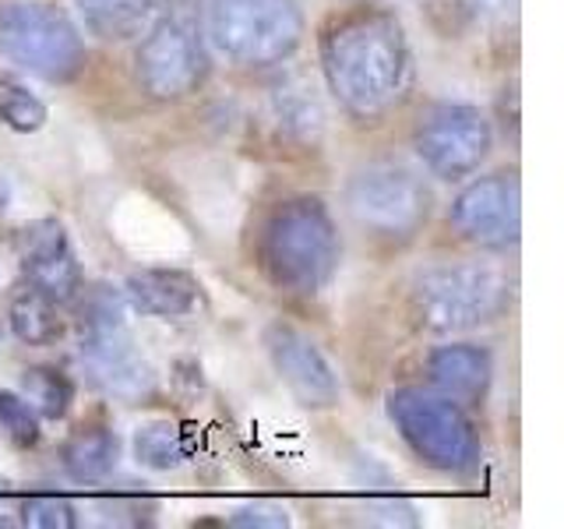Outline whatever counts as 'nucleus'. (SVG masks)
Returning <instances> with one entry per match:
<instances>
[{"label":"nucleus","instance_id":"obj_12","mask_svg":"<svg viewBox=\"0 0 564 529\" xmlns=\"http://www.w3.org/2000/svg\"><path fill=\"white\" fill-rule=\"evenodd\" d=\"M18 264L29 287L46 293L57 304H70L82 293V264L64 223L57 219H35L18 229L14 240Z\"/></svg>","mask_w":564,"mask_h":529},{"label":"nucleus","instance_id":"obj_22","mask_svg":"<svg viewBox=\"0 0 564 529\" xmlns=\"http://www.w3.org/2000/svg\"><path fill=\"white\" fill-rule=\"evenodd\" d=\"M18 516H22V522L32 529H75L78 526L75 505H70L57 490L29 494V498L22 501V508H18Z\"/></svg>","mask_w":564,"mask_h":529},{"label":"nucleus","instance_id":"obj_8","mask_svg":"<svg viewBox=\"0 0 564 529\" xmlns=\"http://www.w3.org/2000/svg\"><path fill=\"white\" fill-rule=\"evenodd\" d=\"M82 360L110 396L141 399L152 392L155 375L134 349L123 317V300L110 287L88 290L82 300Z\"/></svg>","mask_w":564,"mask_h":529},{"label":"nucleus","instance_id":"obj_9","mask_svg":"<svg viewBox=\"0 0 564 529\" xmlns=\"http://www.w3.org/2000/svg\"><path fill=\"white\" fill-rule=\"evenodd\" d=\"M346 208L370 234L410 240L431 219V191L399 163H370L349 176Z\"/></svg>","mask_w":564,"mask_h":529},{"label":"nucleus","instance_id":"obj_5","mask_svg":"<svg viewBox=\"0 0 564 529\" xmlns=\"http://www.w3.org/2000/svg\"><path fill=\"white\" fill-rule=\"evenodd\" d=\"M508 279L480 261L437 264L423 272L413 287V311L420 325L437 335H455L490 325L508 311Z\"/></svg>","mask_w":564,"mask_h":529},{"label":"nucleus","instance_id":"obj_11","mask_svg":"<svg viewBox=\"0 0 564 529\" xmlns=\"http://www.w3.org/2000/svg\"><path fill=\"white\" fill-rule=\"evenodd\" d=\"M452 229L463 240L490 251L519 244L522 234V184L516 170L487 173L480 181L458 191L448 212Z\"/></svg>","mask_w":564,"mask_h":529},{"label":"nucleus","instance_id":"obj_6","mask_svg":"<svg viewBox=\"0 0 564 529\" xmlns=\"http://www.w3.org/2000/svg\"><path fill=\"white\" fill-rule=\"evenodd\" d=\"M0 53L43 82H75L85 67V43L75 22L43 0H18L0 11Z\"/></svg>","mask_w":564,"mask_h":529},{"label":"nucleus","instance_id":"obj_23","mask_svg":"<svg viewBox=\"0 0 564 529\" xmlns=\"http://www.w3.org/2000/svg\"><path fill=\"white\" fill-rule=\"evenodd\" d=\"M0 434H4L14 449H32L40 445V413L18 396V392H0Z\"/></svg>","mask_w":564,"mask_h":529},{"label":"nucleus","instance_id":"obj_1","mask_svg":"<svg viewBox=\"0 0 564 529\" xmlns=\"http://www.w3.org/2000/svg\"><path fill=\"white\" fill-rule=\"evenodd\" d=\"M317 61L328 93L357 120L384 117L413 75L402 18L381 4H352L332 14L317 35Z\"/></svg>","mask_w":564,"mask_h":529},{"label":"nucleus","instance_id":"obj_19","mask_svg":"<svg viewBox=\"0 0 564 529\" xmlns=\"http://www.w3.org/2000/svg\"><path fill=\"white\" fill-rule=\"evenodd\" d=\"M187 452H191L187 434L170 420H152L145 428H138L134 434V458L145 469H155V473L176 469L187 458Z\"/></svg>","mask_w":564,"mask_h":529},{"label":"nucleus","instance_id":"obj_4","mask_svg":"<svg viewBox=\"0 0 564 529\" xmlns=\"http://www.w3.org/2000/svg\"><path fill=\"white\" fill-rule=\"evenodd\" d=\"M212 53L205 40V25L194 0H176L166 14L141 35L134 75L138 85L159 102H176L198 93L208 78Z\"/></svg>","mask_w":564,"mask_h":529},{"label":"nucleus","instance_id":"obj_20","mask_svg":"<svg viewBox=\"0 0 564 529\" xmlns=\"http://www.w3.org/2000/svg\"><path fill=\"white\" fill-rule=\"evenodd\" d=\"M22 396L35 413L46 420H64L75 402V385L57 367H25L22 370Z\"/></svg>","mask_w":564,"mask_h":529},{"label":"nucleus","instance_id":"obj_24","mask_svg":"<svg viewBox=\"0 0 564 529\" xmlns=\"http://www.w3.org/2000/svg\"><path fill=\"white\" fill-rule=\"evenodd\" d=\"M229 526H237V529H286L290 511L275 501H251V505H243L229 516Z\"/></svg>","mask_w":564,"mask_h":529},{"label":"nucleus","instance_id":"obj_16","mask_svg":"<svg viewBox=\"0 0 564 529\" xmlns=\"http://www.w3.org/2000/svg\"><path fill=\"white\" fill-rule=\"evenodd\" d=\"M173 0H75L82 25L102 43H131L141 40Z\"/></svg>","mask_w":564,"mask_h":529},{"label":"nucleus","instance_id":"obj_21","mask_svg":"<svg viewBox=\"0 0 564 529\" xmlns=\"http://www.w3.org/2000/svg\"><path fill=\"white\" fill-rule=\"evenodd\" d=\"M0 120L18 134H35L50 120V110L22 78L0 75Z\"/></svg>","mask_w":564,"mask_h":529},{"label":"nucleus","instance_id":"obj_13","mask_svg":"<svg viewBox=\"0 0 564 529\" xmlns=\"http://www.w3.org/2000/svg\"><path fill=\"white\" fill-rule=\"evenodd\" d=\"M264 349H269L275 375L300 406H307V410H332L339 402V378H335L328 357L317 349L311 335L275 322L264 332Z\"/></svg>","mask_w":564,"mask_h":529},{"label":"nucleus","instance_id":"obj_3","mask_svg":"<svg viewBox=\"0 0 564 529\" xmlns=\"http://www.w3.org/2000/svg\"><path fill=\"white\" fill-rule=\"evenodd\" d=\"M208 46L237 67H275L304 43L300 0H208Z\"/></svg>","mask_w":564,"mask_h":529},{"label":"nucleus","instance_id":"obj_10","mask_svg":"<svg viewBox=\"0 0 564 529\" xmlns=\"http://www.w3.org/2000/svg\"><path fill=\"white\" fill-rule=\"evenodd\" d=\"M494 131L480 106L434 102L413 131V149L437 181H463L490 155Z\"/></svg>","mask_w":564,"mask_h":529},{"label":"nucleus","instance_id":"obj_2","mask_svg":"<svg viewBox=\"0 0 564 529\" xmlns=\"http://www.w3.org/2000/svg\"><path fill=\"white\" fill-rule=\"evenodd\" d=\"M258 261L264 279L290 296H317L339 269V229L322 198L279 202L261 223Z\"/></svg>","mask_w":564,"mask_h":529},{"label":"nucleus","instance_id":"obj_17","mask_svg":"<svg viewBox=\"0 0 564 529\" xmlns=\"http://www.w3.org/2000/svg\"><path fill=\"white\" fill-rule=\"evenodd\" d=\"M120 455V438L106 428H82L75 431L61 449V463L70 481L78 484H96L106 481L117 466Z\"/></svg>","mask_w":564,"mask_h":529},{"label":"nucleus","instance_id":"obj_18","mask_svg":"<svg viewBox=\"0 0 564 529\" xmlns=\"http://www.w3.org/2000/svg\"><path fill=\"white\" fill-rule=\"evenodd\" d=\"M8 325L11 335L25 346H53L64 335L61 304L40 293L35 287H25L11 296L8 304Z\"/></svg>","mask_w":564,"mask_h":529},{"label":"nucleus","instance_id":"obj_14","mask_svg":"<svg viewBox=\"0 0 564 529\" xmlns=\"http://www.w3.org/2000/svg\"><path fill=\"white\" fill-rule=\"evenodd\" d=\"M123 300L145 317L176 322L198 311L202 287L184 269H141L123 279Z\"/></svg>","mask_w":564,"mask_h":529},{"label":"nucleus","instance_id":"obj_15","mask_svg":"<svg viewBox=\"0 0 564 529\" xmlns=\"http://www.w3.org/2000/svg\"><path fill=\"white\" fill-rule=\"evenodd\" d=\"M490 353L473 343L437 346L427 357V378L441 396L458 406H480L490 388Z\"/></svg>","mask_w":564,"mask_h":529},{"label":"nucleus","instance_id":"obj_25","mask_svg":"<svg viewBox=\"0 0 564 529\" xmlns=\"http://www.w3.org/2000/svg\"><path fill=\"white\" fill-rule=\"evenodd\" d=\"M0 526H11V519H4V516H0Z\"/></svg>","mask_w":564,"mask_h":529},{"label":"nucleus","instance_id":"obj_7","mask_svg":"<svg viewBox=\"0 0 564 529\" xmlns=\"http://www.w3.org/2000/svg\"><path fill=\"white\" fill-rule=\"evenodd\" d=\"M388 417H392L402 441L441 473H466L480 458V438L463 406L427 388H395L388 396Z\"/></svg>","mask_w":564,"mask_h":529}]
</instances>
